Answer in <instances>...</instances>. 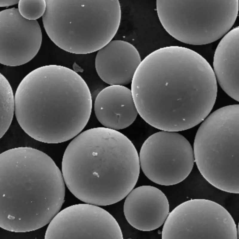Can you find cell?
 Instances as JSON below:
<instances>
[{
    "label": "cell",
    "instance_id": "obj_1",
    "mask_svg": "<svg viewBox=\"0 0 239 239\" xmlns=\"http://www.w3.org/2000/svg\"><path fill=\"white\" fill-rule=\"evenodd\" d=\"M138 114L161 131L196 126L210 112L217 87L214 71L195 51L171 46L149 53L137 69L131 89Z\"/></svg>",
    "mask_w": 239,
    "mask_h": 239
},
{
    "label": "cell",
    "instance_id": "obj_2",
    "mask_svg": "<svg viewBox=\"0 0 239 239\" xmlns=\"http://www.w3.org/2000/svg\"><path fill=\"white\" fill-rule=\"evenodd\" d=\"M15 114L23 131L36 140L60 143L83 129L92 108L84 80L67 67L49 65L27 75L16 92Z\"/></svg>",
    "mask_w": 239,
    "mask_h": 239
},
{
    "label": "cell",
    "instance_id": "obj_3",
    "mask_svg": "<svg viewBox=\"0 0 239 239\" xmlns=\"http://www.w3.org/2000/svg\"><path fill=\"white\" fill-rule=\"evenodd\" d=\"M139 155L130 140L106 127L83 131L69 144L62 173L71 193L97 206L116 203L133 189L140 169Z\"/></svg>",
    "mask_w": 239,
    "mask_h": 239
},
{
    "label": "cell",
    "instance_id": "obj_4",
    "mask_svg": "<svg viewBox=\"0 0 239 239\" xmlns=\"http://www.w3.org/2000/svg\"><path fill=\"white\" fill-rule=\"evenodd\" d=\"M65 181L53 159L30 147L0 154V226L26 232L49 223L64 200Z\"/></svg>",
    "mask_w": 239,
    "mask_h": 239
},
{
    "label": "cell",
    "instance_id": "obj_5",
    "mask_svg": "<svg viewBox=\"0 0 239 239\" xmlns=\"http://www.w3.org/2000/svg\"><path fill=\"white\" fill-rule=\"evenodd\" d=\"M45 1V31L56 46L70 53L98 51L112 41L120 24L117 0Z\"/></svg>",
    "mask_w": 239,
    "mask_h": 239
},
{
    "label": "cell",
    "instance_id": "obj_6",
    "mask_svg": "<svg viewBox=\"0 0 239 239\" xmlns=\"http://www.w3.org/2000/svg\"><path fill=\"white\" fill-rule=\"evenodd\" d=\"M239 106L216 110L199 128L195 138L194 162L211 185L224 191L239 193Z\"/></svg>",
    "mask_w": 239,
    "mask_h": 239
},
{
    "label": "cell",
    "instance_id": "obj_7",
    "mask_svg": "<svg viewBox=\"0 0 239 239\" xmlns=\"http://www.w3.org/2000/svg\"><path fill=\"white\" fill-rule=\"evenodd\" d=\"M238 0H164L156 2L159 20L177 40L193 45L213 42L230 29L237 18Z\"/></svg>",
    "mask_w": 239,
    "mask_h": 239
},
{
    "label": "cell",
    "instance_id": "obj_8",
    "mask_svg": "<svg viewBox=\"0 0 239 239\" xmlns=\"http://www.w3.org/2000/svg\"><path fill=\"white\" fill-rule=\"evenodd\" d=\"M162 238L237 239V228L232 217L223 206L204 199L190 200L169 213Z\"/></svg>",
    "mask_w": 239,
    "mask_h": 239
},
{
    "label": "cell",
    "instance_id": "obj_9",
    "mask_svg": "<svg viewBox=\"0 0 239 239\" xmlns=\"http://www.w3.org/2000/svg\"><path fill=\"white\" fill-rule=\"evenodd\" d=\"M145 176L159 185L169 186L182 182L194 166L193 151L189 141L177 132L162 131L148 137L139 155Z\"/></svg>",
    "mask_w": 239,
    "mask_h": 239
},
{
    "label": "cell",
    "instance_id": "obj_10",
    "mask_svg": "<svg viewBox=\"0 0 239 239\" xmlns=\"http://www.w3.org/2000/svg\"><path fill=\"white\" fill-rule=\"evenodd\" d=\"M86 203L59 212L49 222L45 238H123L119 224L112 215L98 206Z\"/></svg>",
    "mask_w": 239,
    "mask_h": 239
},
{
    "label": "cell",
    "instance_id": "obj_11",
    "mask_svg": "<svg viewBox=\"0 0 239 239\" xmlns=\"http://www.w3.org/2000/svg\"><path fill=\"white\" fill-rule=\"evenodd\" d=\"M42 35L36 20L26 19L18 9L0 12V62L16 66L26 64L36 55L41 46Z\"/></svg>",
    "mask_w": 239,
    "mask_h": 239
},
{
    "label": "cell",
    "instance_id": "obj_12",
    "mask_svg": "<svg viewBox=\"0 0 239 239\" xmlns=\"http://www.w3.org/2000/svg\"><path fill=\"white\" fill-rule=\"evenodd\" d=\"M168 200L154 186L144 185L133 189L127 195L123 206L128 222L143 231L155 230L164 223L169 213Z\"/></svg>",
    "mask_w": 239,
    "mask_h": 239
},
{
    "label": "cell",
    "instance_id": "obj_13",
    "mask_svg": "<svg viewBox=\"0 0 239 239\" xmlns=\"http://www.w3.org/2000/svg\"><path fill=\"white\" fill-rule=\"evenodd\" d=\"M141 61L140 53L133 45L114 40L98 51L95 67L99 76L105 83L125 86L131 82Z\"/></svg>",
    "mask_w": 239,
    "mask_h": 239
},
{
    "label": "cell",
    "instance_id": "obj_14",
    "mask_svg": "<svg viewBox=\"0 0 239 239\" xmlns=\"http://www.w3.org/2000/svg\"><path fill=\"white\" fill-rule=\"evenodd\" d=\"M94 109L99 122L115 130L129 126L138 114L131 90L121 85H110L102 90L96 97Z\"/></svg>",
    "mask_w": 239,
    "mask_h": 239
},
{
    "label": "cell",
    "instance_id": "obj_15",
    "mask_svg": "<svg viewBox=\"0 0 239 239\" xmlns=\"http://www.w3.org/2000/svg\"><path fill=\"white\" fill-rule=\"evenodd\" d=\"M239 27L223 36L215 50L213 68L219 83L230 96L238 101Z\"/></svg>",
    "mask_w": 239,
    "mask_h": 239
},
{
    "label": "cell",
    "instance_id": "obj_16",
    "mask_svg": "<svg viewBox=\"0 0 239 239\" xmlns=\"http://www.w3.org/2000/svg\"><path fill=\"white\" fill-rule=\"evenodd\" d=\"M0 138L9 129L15 112V99L12 87L1 73L0 76Z\"/></svg>",
    "mask_w": 239,
    "mask_h": 239
},
{
    "label": "cell",
    "instance_id": "obj_17",
    "mask_svg": "<svg viewBox=\"0 0 239 239\" xmlns=\"http://www.w3.org/2000/svg\"><path fill=\"white\" fill-rule=\"evenodd\" d=\"M46 8L45 0H19L18 10L20 15L25 19L34 21L44 14Z\"/></svg>",
    "mask_w": 239,
    "mask_h": 239
},
{
    "label": "cell",
    "instance_id": "obj_18",
    "mask_svg": "<svg viewBox=\"0 0 239 239\" xmlns=\"http://www.w3.org/2000/svg\"><path fill=\"white\" fill-rule=\"evenodd\" d=\"M19 0H0V6L6 7L18 3Z\"/></svg>",
    "mask_w": 239,
    "mask_h": 239
}]
</instances>
